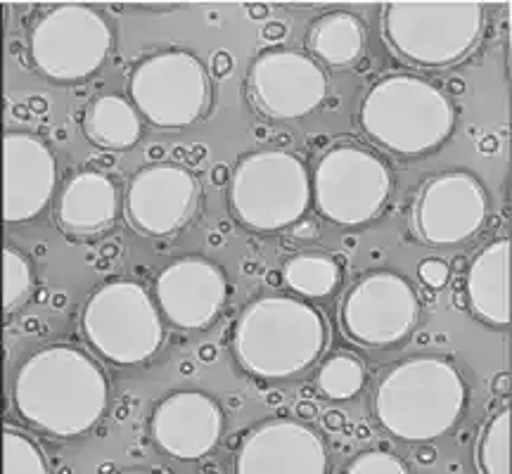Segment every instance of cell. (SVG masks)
I'll use <instances>...</instances> for the list:
<instances>
[{"instance_id":"obj_8","label":"cell","mask_w":512,"mask_h":474,"mask_svg":"<svg viewBox=\"0 0 512 474\" xmlns=\"http://www.w3.org/2000/svg\"><path fill=\"white\" fill-rule=\"evenodd\" d=\"M394 192V171L373 147L339 140L320 152L311 169V202L320 219L339 228L375 221Z\"/></svg>"},{"instance_id":"obj_15","label":"cell","mask_w":512,"mask_h":474,"mask_svg":"<svg viewBox=\"0 0 512 474\" xmlns=\"http://www.w3.org/2000/svg\"><path fill=\"white\" fill-rule=\"evenodd\" d=\"M228 275L221 264L202 254L171 259L155 275L152 297L166 323L185 332H204L221 318L228 304Z\"/></svg>"},{"instance_id":"obj_10","label":"cell","mask_w":512,"mask_h":474,"mask_svg":"<svg viewBox=\"0 0 512 474\" xmlns=\"http://www.w3.org/2000/svg\"><path fill=\"white\" fill-rule=\"evenodd\" d=\"M126 95L143 121L174 131L207 119L214 86L209 67L192 50L164 48L133 64Z\"/></svg>"},{"instance_id":"obj_24","label":"cell","mask_w":512,"mask_h":474,"mask_svg":"<svg viewBox=\"0 0 512 474\" xmlns=\"http://www.w3.org/2000/svg\"><path fill=\"white\" fill-rule=\"evenodd\" d=\"M368 380L366 363L351 351H335L328 358H323L318 373L316 387L328 401H351L363 392Z\"/></svg>"},{"instance_id":"obj_29","label":"cell","mask_w":512,"mask_h":474,"mask_svg":"<svg viewBox=\"0 0 512 474\" xmlns=\"http://www.w3.org/2000/svg\"><path fill=\"white\" fill-rule=\"evenodd\" d=\"M418 275L422 285L432 287V290H441V287H446L448 278H451V266L444 259H439V256H427V259L420 261Z\"/></svg>"},{"instance_id":"obj_4","label":"cell","mask_w":512,"mask_h":474,"mask_svg":"<svg viewBox=\"0 0 512 474\" xmlns=\"http://www.w3.org/2000/svg\"><path fill=\"white\" fill-rule=\"evenodd\" d=\"M456 121L451 95L413 72L380 76L358 107V124L368 143L401 159L437 152L451 140Z\"/></svg>"},{"instance_id":"obj_3","label":"cell","mask_w":512,"mask_h":474,"mask_svg":"<svg viewBox=\"0 0 512 474\" xmlns=\"http://www.w3.org/2000/svg\"><path fill=\"white\" fill-rule=\"evenodd\" d=\"M467 408V382L453 358L418 354L389 365L373 392V415L389 437L427 444L451 432Z\"/></svg>"},{"instance_id":"obj_27","label":"cell","mask_w":512,"mask_h":474,"mask_svg":"<svg viewBox=\"0 0 512 474\" xmlns=\"http://www.w3.org/2000/svg\"><path fill=\"white\" fill-rule=\"evenodd\" d=\"M3 474H50L46 453L29 434L5 427Z\"/></svg>"},{"instance_id":"obj_25","label":"cell","mask_w":512,"mask_h":474,"mask_svg":"<svg viewBox=\"0 0 512 474\" xmlns=\"http://www.w3.org/2000/svg\"><path fill=\"white\" fill-rule=\"evenodd\" d=\"M479 474H510V408L491 415L479 429L475 444Z\"/></svg>"},{"instance_id":"obj_30","label":"cell","mask_w":512,"mask_h":474,"mask_svg":"<svg viewBox=\"0 0 512 474\" xmlns=\"http://www.w3.org/2000/svg\"><path fill=\"white\" fill-rule=\"evenodd\" d=\"M117 474H152V472H145V470H124V472H117Z\"/></svg>"},{"instance_id":"obj_21","label":"cell","mask_w":512,"mask_h":474,"mask_svg":"<svg viewBox=\"0 0 512 474\" xmlns=\"http://www.w3.org/2000/svg\"><path fill=\"white\" fill-rule=\"evenodd\" d=\"M306 55L325 72H349L368 53V29L351 10H328L306 27Z\"/></svg>"},{"instance_id":"obj_28","label":"cell","mask_w":512,"mask_h":474,"mask_svg":"<svg viewBox=\"0 0 512 474\" xmlns=\"http://www.w3.org/2000/svg\"><path fill=\"white\" fill-rule=\"evenodd\" d=\"M344 474H411V470L394 453L363 451L349 460Z\"/></svg>"},{"instance_id":"obj_17","label":"cell","mask_w":512,"mask_h":474,"mask_svg":"<svg viewBox=\"0 0 512 474\" xmlns=\"http://www.w3.org/2000/svg\"><path fill=\"white\" fill-rule=\"evenodd\" d=\"M226 413L221 403L200 389H178L157 403L150 418V437L164 456L195 463L221 444Z\"/></svg>"},{"instance_id":"obj_18","label":"cell","mask_w":512,"mask_h":474,"mask_svg":"<svg viewBox=\"0 0 512 474\" xmlns=\"http://www.w3.org/2000/svg\"><path fill=\"white\" fill-rule=\"evenodd\" d=\"M3 171V219L8 226L38 219L60 190L53 147L36 133H5Z\"/></svg>"},{"instance_id":"obj_26","label":"cell","mask_w":512,"mask_h":474,"mask_svg":"<svg viewBox=\"0 0 512 474\" xmlns=\"http://www.w3.org/2000/svg\"><path fill=\"white\" fill-rule=\"evenodd\" d=\"M36 290L34 264L22 249L5 245L3 249V311L12 316L29 304Z\"/></svg>"},{"instance_id":"obj_14","label":"cell","mask_w":512,"mask_h":474,"mask_svg":"<svg viewBox=\"0 0 512 474\" xmlns=\"http://www.w3.org/2000/svg\"><path fill=\"white\" fill-rule=\"evenodd\" d=\"M204 190L188 166L152 162L128 178L124 219L140 237H174L202 214Z\"/></svg>"},{"instance_id":"obj_23","label":"cell","mask_w":512,"mask_h":474,"mask_svg":"<svg viewBox=\"0 0 512 474\" xmlns=\"http://www.w3.org/2000/svg\"><path fill=\"white\" fill-rule=\"evenodd\" d=\"M280 278L294 297L304 301L328 299L342 285V261L323 249H302L287 256Z\"/></svg>"},{"instance_id":"obj_19","label":"cell","mask_w":512,"mask_h":474,"mask_svg":"<svg viewBox=\"0 0 512 474\" xmlns=\"http://www.w3.org/2000/svg\"><path fill=\"white\" fill-rule=\"evenodd\" d=\"M124 197L110 174L100 169H81L57 190L55 226L74 242L98 240L119 221Z\"/></svg>"},{"instance_id":"obj_13","label":"cell","mask_w":512,"mask_h":474,"mask_svg":"<svg viewBox=\"0 0 512 474\" xmlns=\"http://www.w3.org/2000/svg\"><path fill=\"white\" fill-rule=\"evenodd\" d=\"M330 76L306 50L273 46L249 62L245 93L249 107L268 121H299L323 105Z\"/></svg>"},{"instance_id":"obj_6","label":"cell","mask_w":512,"mask_h":474,"mask_svg":"<svg viewBox=\"0 0 512 474\" xmlns=\"http://www.w3.org/2000/svg\"><path fill=\"white\" fill-rule=\"evenodd\" d=\"M228 209L249 233L271 235L297 226L311 209V169L287 147H259L228 176Z\"/></svg>"},{"instance_id":"obj_9","label":"cell","mask_w":512,"mask_h":474,"mask_svg":"<svg viewBox=\"0 0 512 474\" xmlns=\"http://www.w3.org/2000/svg\"><path fill=\"white\" fill-rule=\"evenodd\" d=\"M112 48L110 19L86 3L50 5L34 19L27 36L31 67L60 86L93 79L110 60Z\"/></svg>"},{"instance_id":"obj_12","label":"cell","mask_w":512,"mask_h":474,"mask_svg":"<svg viewBox=\"0 0 512 474\" xmlns=\"http://www.w3.org/2000/svg\"><path fill=\"white\" fill-rule=\"evenodd\" d=\"M489 190L470 169L439 171L420 183L411 207L413 235L432 249L458 247L482 233Z\"/></svg>"},{"instance_id":"obj_7","label":"cell","mask_w":512,"mask_h":474,"mask_svg":"<svg viewBox=\"0 0 512 474\" xmlns=\"http://www.w3.org/2000/svg\"><path fill=\"white\" fill-rule=\"evenodd\" d=\"M81 335L95 354L114 365L152 361L164 347V316L152 292L138 280L112 278L88 294Z\"/></svg>"},{"instance_id":"obj_1","label":"cell","mask_w":512,"mask_h":474,"mask_svg":"<svg viewBox=\"0 0 512 474\" xmlns=\"http://www.w3.org/2000/svg\"><path fill=\"white\" fill-rule=\"evenodd\" d=\"M12 406L29 427L48 437L79 439L105 418L110 380L86 349L48 344L19 363Z\"/></svg>"},{"instance_id":"obj_5","label":"cell","mask_w":512,"mask_h":474,"mask_svg":"<svg viewBox=\"0 0 512 474\" xmlns=\"http://www.w3.org/2000/svg\"><path fill=\"white\" fill-rule=\"evenodd\" d=\"M489 10L475 0L463 3H387L380 31L384 48L420 72H444L470 60L482 46Z\"/></svg>"},{"instance_id":"obj_16","label":"cell","mask_w":512,"mask_h":474,"mask_svg":"<svg viewBox=\"0 0 512 474\" xmlns=\"http://www.w3.org/2000/svg\"><path fill=\"white\" fill-rule=\"evenodd\" d=\"M328 444L294 418H268L242 437L233 474H328Z\"/></svg>"},{"instance_id":"obj_11","label":"cell","mask_w":512,"mask_h":474,"mask_svg":"<svg viewBox=\"0 0 512 474\" xmlns=\"http://www.w3.org/2000/svg\"><path fill=\"white\" fill-rule=\"evenodd\" d=\"M420 294L406 275L373 268L354 280L337 309L344 339L363 349H392L406 342L420 323Z\"/></svg>"},{"instance_id":"obj_20","label":"cell","mask_w":512,"mask_h":474,"mask_svg":"<svg viewBox=\"0 0 512 474\" xmlns=\"http://www.w3.org/2000/svg\"><path fill=\"white\" fill-rule=\"evenodd\" d=\"M510 237H498L472 256L467 266V306L479 323L496 330L510 328Z\"/></svg>"},{"instance_id":"obj_2","label":"cell","mask_w":512,"mask_h":474,"mask_svg":"<svg viewBox=\"0 0 512 474\" xmlns=\"http://www.w3.org/2000/svg\"><path fill=\"white\" fill-rule=\"evenodd\" d=\"M330 342L325 313L294 294L249 299L230 330V354L242 373L287 382L309 373Z\"/></svg>"},{"instance_id":"obj_22","label":"cell","mask_w":512,"mask_h":474,"mask_svg":"<svg viewBox=\"0 0 512 474\" xmlns=\"http://www.w3.org/2000/svg\"><path fill=\"white\" fill-rule=\"evenodd\" d=\"M81 133L102 152H126L143 138V117L124 95L102 93L83 107Z\"/></svg>"}]
</instances>
